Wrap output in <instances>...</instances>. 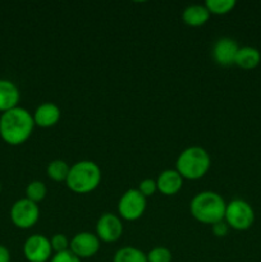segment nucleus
<instances>
[{"label":"nucleus","mask_w":261,"mask_h":262,"mask_svg":"<svg viewBox=\"0 0 261 262\" xmlns=\"http://www.w3.org/2000/svg\"><path fill=\"white\" fill-rule=\"evenodd\" d=\"M211 227H212V233H214L215 237L217 238L225 237V235L228 234V232H229V227H228V224L224 222V220L211 225Z\"/></svg>","instance_id":"25"},{"label":"nucleus","mask_w":261,"mask_h":262,"mask_svg":"<svg viewBox=\"0 0 261 262\" xmlns=\"http://www.w3.org/2000/svg\"><path fill=\"white\" fill-rule=\"evenodd\" d=\"M0 192H2V184H0Z\"/></svg>","instance_id":"27"},{"label":"nucleus","mask_w":261,"mask_h":262,"mask_svg":"<svg viewBox=\"0 0 261 262\" xmlns=\"http://www.w3.org/2000/svg\"><path fill=\"white\" fill-rule=\"evenodd\" d=\"M100 250V239L90 232L77 233L69 242V251L79 260L94 257Z\"/></svg>","instance_id":"10"},{"label":"nucleus","mask_w":261,"mask_h":262,"mask_svg":"<svg viewBox=\"0 0 261 262\" xmlns=\"http://www.w3.org/2000/svg\"><path fill=\"white\" fill-rule=\"evenodd\" d=\"M69 169H71V166L66 161L56 159V160H53L49 164L48 169H46V174L54 182H66L67 178H68Z\"/></svg>","instance_id":"18"},{"label":"nucleus","mask_w":261,"mask_h":262,"mask_svg":"<svg viewBox=\"0 0 261 262\" xmlns=\"http://www.w3.org/2000/svg\"><path fill=\"white\" fill-rule=\"evenodd\" d=\"M261 61L260 51L252 46H243L238 50L237 56H235V66L240 68L250 71V69L256 68Z\"/></svg>","instance_id":"16"},{"label":"nucleus","mask_w":261,"mask_h":262,"mask_svg":"<svg viewBox=\"0 0 261 262\" xmlns=\"http://www.w3.org/2000/svg\"><path fill=\"white\" fill-rule=\"evenodd\" d=\"M40 217L38 205L30 201L28 199H20L13 204L10 209V219L12 223L19 229H30Z\"/></svg>","instance_id":"7"},{"label":"nucleus","mask_w":261,"mask_h":262,"mask_svg":"<svg viewBox=\"0 0 261 262\" xmlns=\"http://www.w3.org/2000/svg\"><path fill=\"white\" fill-rule=\"evenodd\" d=\"M224 222L234 230H247L255 222V211L245 200H233L225 207Z\"/></svg>","instance_id":"5"},{"label":"nucleus","mask_w":261,"mask_h":262,"mask_svg":"<svg viewBox=\"0 0 261 262\" xmlns=\"http://www.w3.org/2000/svg\"><path fill=\"white\" fill-rule=\"evenodd\" d=\"M238 50H240V46L233 38L222 37L215 42L212 48V56L219 66L229 67L235 63Z\"/></svg>","instance_id":"11"},{"label":"nucleus","mask_w":261,"mask_h":262,"mask_svg":"<svg viewBox=\"0 0 261 262\" xmlns=\"http://www.w3.org/2000/svg\"><path fill=\"white\" fill-rule=\"evenodd\" d=\"M49 262H81L76 255L71 252V251H64V252H59L53 255Z\"/></svg>","instance_id":"24"},{"label":"nucleus","mask_w":261,"mask_h":262,"mask_svg":"<svg viewBox=\"0 0 261 262\" xmlns=\"http://www.w3.org/2000/svg\"><path fill=\"white\" fill-rule=\"evenodd\" d=\"M147 262H171L173 261V255L169 248L158 246L154 247L150 252L147 253Z\"/></svg>","instance_id":"21"},{"label":"nucleus","mask_w":261,"mask_h":262,"mask_svg":"<svg viewBox=\"0 0 261 262\" xmlns=\"http://www.w3.org/2000/svg\"><path fill=\"white\" fill-rule=\"evenodd\" d=\"M101 182V169L91 160L74 163L69 169L66 184L73 193L87 194L95 191Z\"/></svg>","instance_id":"3"},{"label":"nucleus","mask_w":261,"mask_h":262,"mask_svg":"<svg viewBox=\"0 0 261 262\" xmlns=\"http://www.w3.org/2000/svg\"><path fill=\"white\" fill-rule=\"evenodd\" d=\"M60 109L58 105L53 102H44L40 106L36 107L32 114L35 125L40 128H51L56 125L60 120Z\"/></svg>","instance_id":"12"},{"label":"nucleus","mask_w":261,"mask_h":262,"mask_svg":"<svg viewBox=\"0 0 261 262\" xmlns=\"http://www.w3.org/2000/svg\"><path fill=\"white\" fill-rule=\"evenodd\" d=\"M69 242H71V241H69L64 234H54L53 237L50 238L51 248H53V252L55 253L68 251Z\"/></svg>","instance_id":"22"},{"label":"nucleus","mask_w":261,"mask_h":262,"mask_svg":"<svg viewBox=\"0 0 261 262\" xmlns=\"http://www.w3.org/2000/svg\"><path fill=\"white\" fill-rule=\"evenodd\" d=\"M211 165L209 152L200 146L186 148L178 155L176 161V170L183 179L197 181L205 177Z\"/></svg>","instance_id":"4"},{"label":"nucleus","mask_w":261,"mask_h":262,"mask_svg":"<svg viewBox=\"0 0 261 262\" xmlns=\"http://www.w3.org/2000/svg\"><path fill=\"white\" fill-rule=\"evenodd\" d=\"M0 262H10L9 250L3 245H0Z\"/></svg>","instance_id":"26"},{"label":"nucleus","mask_w":261,"mask_h":262,"mask_svg":"<svg viewBox=\"0 0 261 262\" xmlns=\"http://www.w3.org/2000/svg\"><path fill=\"white\" fill-rule=\"evenodd\" d=\"M147 199L137 188L125 191L118 202V212L127 222H136L145 214Z\"/></svg>","instance_id":"6"},{"label":"nucleus","mask_w":261,"mask_h":262,"mask_svg":"<svg viewBox=\"0 0 261 262\" xmlns=\"http://www.w3.org/2000/svg\"><path fill=\"white\" fill-rule=\"evenodd\" d=\"M138 191L143 194V196L147 199V197H151L155 194V192H158V186H156V181L155 179H143V181L140 182L138 184Z\"/></svg>","instance_id":"23"},{"label":"nucleus","mask_w":261,"mask_h":262,"mask_svg":"<svg viewBox=\"0 0 261 262\" xmlns=\"http://www.w3.org/2000/svg\"><path fill=\"white\" fill-rule=\"evenodd\" d=\"M209 10L206 9L205 5L201 4H192L188 5L182 13V19L187 26L191 27H200L204 26L210 18Z\"/></svg>","instance_id":"15"},{"label":"nucleus","mask_w":261,"mask_h":262,"mask_svg":"<svg viewBox=\"0 0 261 262\" xmlns=\"http://www.w3.org/2000/svg\"><path fill=\"white\" fill-rule=\"evenodd\" d=\"M156 186L158 191L164 196H174L183 187V178L176 169H168L159 174Z\"/></svg>","instance_id":"13"},{"label":"nucleus","mask_w":261,"mask_h":262,"mask_svg":"<svg viewBox=\"0 0 261 262\" xmlns=\"http://www.w3.org/2000/svg\"><path fill=\"white\" fill-rule=\"evenodd\" d=\"M204 5L210 14L224 15L234 9L235 2L234 0H207Z\"/></svg>","instance_id":"19"},{"label":"nucleus","mask_w":261,"mask_h":262,"mask_svg":"<svg viewBox=\"0 0 261 262\" xmlns=\"http://www.w3.org/2000/svg\"><path fill=\"white\" fill-rule=\"evenodd\" d=\"M46 194H48V187L41 181L31 182L27 186V188H26V199L35 202V204L42 201L46 197Z\"/></svg>","instance_id":"20"},{"label":"nucleus","mask_w":261,"mask_h":262,"mask_svg":"<svg viewBox=\"0 0 261 262\" xmlns=\"http://www.w3.org/2000/svg\"><path fill=\"white\" fill-rule=\"evenodd\" d=\"M227 202L216 192L204 191L197 193L189 204L191 215L201 224L214 225L224 220Z\"/></svg>","instance_id":"2"},{"label":"nucleus","mask_w":261,"mask_h":262,"mask_svg":"<svg viewBox=\"0 0 261 262\" xmlns=\"http://www.w3.org/2000/svg\"><path fill=\"white\" fill-rule=\"evenodd\" d=\"M100 242L114 243L120 239L123 234V223L118 215L105 212L96 223V233Z\"/></svg>","instance_id":"9"},{"label":"nucleus","mask_w":261,"mask_h":262,"mask_svg":"<svg viewBox=\"0 0 261 262\" xmlns=\"http://www.w3.org/2000/svg\"><path fill=\"white\" fill-rule=\"evenodd\" d=\"M20 94L18 87L8 79H0V112L5 113L18 106Z\"/></svg>","instance_id":"14"},{"label":"nucleus","mask_w":261,"mask_h":262,"mask_svg":"<svg viewBox=\"0 0 261 262\" xmlns=\"http://www.w3.org/2000/svg\"><path fill=\"white\" fill-rule=\"evenodd\" d=\"M35 128L33 117L25 107L17 106L0 117V137L5 143L19 146L31 137Z\"/></svg>","instance_id":"1"},{"label":"nucleus","mask_w":261,"mask_h":262,"mask_svg":"<svg viewBox=\"0 0 261 262\" xmlns=\"http://www.w3.org/2000/svg\"><path fill=\"white\" fill-rule=\"evenodd\" d=\"M23 256L28 262H48L53 257L50 239L42 234H33L23 245Z\"/></svg>","instance_id":"8"},{"label":"nucleus","mask_w":261,"mask_h":262,"mask_svg":"<svg viewBox=\"0 0 261 262\" xmlns=\"http://www.w3.org/2000/svg\"><path fill=\"white\" fill-rule=\"evenodd\" d=\"M113 262H147V256L140 248L127 246L115 252Z\"/></svg>","instance_id":"17"}]
</instances>
